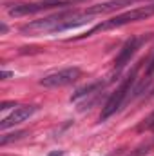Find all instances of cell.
<instances>
[{
	"mask_svg": "<svg viewBox=\"0 0 154 156\" xmlns=\"http://www.w3.org/2000/svg\"><path fill=\"white\" fill-rule=\"evenodd\" d=\"M140 131H154V111L143 120V123L140 125Z\"/></svg>",
	"mask_w": 154,
	"mask_h": 156,
	"instance_id": "9",
	"label": "cell"
},
{
	"mask_svg": "<svg viewBox=\"0 0 154 156\" xmlns=\"http://www.w3.org/2000/svg\"><path fill=\"white\" fill-rule=\"evenodd\" d=\"M80 76H82V69L80 67H65V69H60V71H54V73L45 75V76L40 80V85L42 87H47V89L65 87V85L76 82Z\"/></svg>",
	"mask_w": 154,
	"mask_h": 156,
	"instance_id": "4",
	"label": "cell"
},
{
	"mask_svg": "<svg viewBox=\"0 0 154 156\" xmlns=\"http://www.w3.org/2000/svg\"><path fill=\"white\" fill-rule=\"evenodd\" d=\"M154 15V4H149V5H142V7H134V9H129L121 15H116V16H111L100 24H96L93 29H89L85 35H80L75 40L78 38H85V37H93L100 31H109V29H116V27H121V26H127V24H132V22H140V20H145L149 16Z\"/></svg>",
	"mask_w": 154,
	"mask_h": 156,
	"instance_id": "1",
	"label": "cell"
},
{
	"mask_svg": "<svg viewBox=\"0 0 154 156\" xmlns=\"http://www.w3.org/2000/svg\"><path fill=\"white\" fill-rule=\"evenodd\" d=\"M9 107H18V105H16L15 102H4V104L0 105V109H2V111H5V109H9Z\"/></svg>",
	"mask_w": 154,
	"mask_h": 156,
	"instance_id": "12",
	"label": "cell"
},
{
	"mask_svg": "<svg viewBox=\"0 0 154 156\" xmlns=\"http://www.w3.org/2000/svg\"><path fill=\"white\" fill-rule=\"evenodd\" d=\"M73 2H76V0H38V2H31V4H15V5L7 7V13L11 16H26V15H35V13L53 9V7H65Z\"/></svg>",
	"mask_w": 154,
	"mask_h": 156,
	"instance_id": "3",
	"label": "cell"
},
{
	"mask_svg": "<svg viewBox=\"0 0 154 156\" xmlns=\"http://www.w3.org/2000/svg\"><path fill=\"white\" fill-rule=\"evenodd\" d=\"M47 156H64V151H51Z\"/></svg>",
	"mask_w": 154,
	"mask_h": 156,
	"instance_id": "14",
	"label": "cell"
},
{
	"mask_svg": "<svg viewBox=\"0 0 154 156\" xmlns=\"http://www.w3.org/2000/svg\"><path fill=\"white\" fill-rule=\"evenodd\" d=\"M136 71H138V67H134V69L131 71V75L125 78V80L120 83V87L109 96V100L105 102V105H103V109H102V115H100V120H102V122H105L107 118H111L114 113H118L120 107L125 104V100H127V96H129V93H131V89H132V83L136 82Z\"/></svg>",
	"mask_w": 154,
	"mask_h": 156,
	"instance_id": "2",
	"label": "cell"
},
{
	"mask_svg": "<svg viewBox=\"0 0 154 156\" xmlns=\"http://www.w3.org/2000/svg\"><path fill=\"white\" fill-rule=\"evenodd\" d=\"M154 75V56L151 58V62H149V66H147V78H151Z\"/></svg>",
	"mask_w": 154,
	"mask_h": 156,
	"instance_id": "11",
	"label": "cell"
},
{
	"mask_svg": "<svg viewBox=\"0 0 154 156\" xmlns=\"http://www.w3.org/2000/svg\"><path fill=\"white\" fill-rule=\"evenodd\" d=\"M26 133L24 131H18V133H13V134H4L2 138H0V145H7L9 142H13V140H18V138H22Z\"/></svg>",
	"mask_w": 154,
	"mask_h": 156,
	"instance_id": "8",
	"label": "cell"
},
{
	"mask_svg": "<svg viewBox=\"0 0 154 156\" xmlns=\"http://www.w3.org/2000/svg\"><path fill=\"white\" fill-rule=\"evenodd\" d=\"M145 40H147V37H131V38L123 44V47L120 49V53H118V56H116V60H114V73L116 75L131 62V58L134 56V53L140 49V45Z\"/></svg>",
	"mask_w": 154,
	"mask_h": 156,
	"instance_id": "5",
	"label": "cell"
},
{
	"mask_svg": "<svg viewBox=\"0 0 154 156\" xmlns=\"http://www.w3.org/2000/svg\"><path fill=\"white\" fill-rule=\"evenodd\" d=\"M0 76H2V80H9V78L13 76V73H9V71H2Z\"/></svg>",
	"mask_w": 154,
	"mask_h": 156,
	"instance_id": "13",
	"label": "cell"
},
{
	"mask_svg": "<svg viewBox=\"0 0 154 156\" xmlns=\"http://www.w3.org/2000/svg\"><path fill=\"white\" fill-rule=\"evenodd\" d=\"M152 145H154V142L152 144H147V145H142L140 149H136V153H131L129 156H143V154H147V153H151Z\"/></svg>",
	"mask_w": 154,
	"mask_h": 156,
	"instance_id": "10",
	"label": "cell"
},
{
	"mask_svg": "<svg viewBox=\"0 0 154 156\" xmlns=\"http://www.w3.org/2000/svg\"><path fill=\"white\" fill-rule=\"evenodd\" d=\"M102 87H103V82H93V83H89V85H85V87H80L76 93L71 96V102H76V100L83 98V96H89V94H93V93H98Z\"/></svg>",
	"mask_w": 154,
	"mask_h": 156,
	"instance_id": "7",
	"label": "cell"
},
{
	"mask_svg": "<svg viewBox=\"0 0 154 156\" xmlns=\"http://www.w3.org/2000/svg\"><path fill=\"white\" fill-rule=\"evenodd\" d=\"M0 31H2V35H4V33L7 31V26H5V24H2V26H0Z\"/></svg>",
	"mask_w": 154,
	"mask_h": 156,
	"instance_id": "15",
	"label": "cell"
},
{
	"mask_svg": "<svg viewBox=\"0 0 154 156\" xmlns=\"http://www.w3.org/2000/svg\"><path fill=\"white\" fill-rule=\"evenodd\" d=\"M37 111H38L37 105H18V107H15V111H13L9 116H5L0 122V129L5 131V129H9V127H15V125L22 123V122H26L27 118H31Z\"/></svg>",
	"mask_w": 154,
	"mask_h": 156,
	"instance_id": "6",
	"label": "cell"
}]
</instances>
